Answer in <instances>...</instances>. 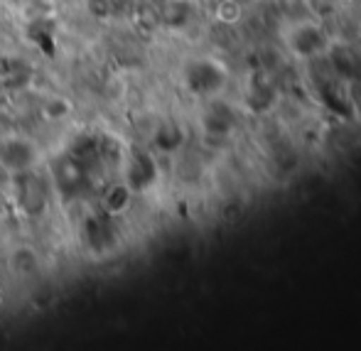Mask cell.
Masks as SVG:
<instances>
[{
	"instance_id": "52a82bcc",
	"label": "cell",
	"mask_w": 361,
	"mask_h": 351,
	"mask_svg": "<svg viewBox=\"0 0 361 351\" xmlns=\"http://www.w3.org/2000/svg\"><path fill=\"white\" fill-rule=\"evenodd\" d=\"M241 13H243V5L238 3V0H221L216 8L219 20H221V23H228V25L236 23V20L241 18Z\"/></svg>"
},
{
	"instance_id": "5b68a950",
	"label": "cell",
	"mask_w": 361,
	"mask_h": 351,
	"mask_svg": "<svg viewBox=\"0 0 361 351\" xmlns=\"http://www.w3.org/2000/svg\"><path fill=\"white\" fill-rule=\"evenodd\" d=\"M152 180H155V162H152L147 155H140L138 160L130 165L128 182L133 187H140V190H145V187H150Z\"/></svg>"
},
{
	"instance_id": "277c9868",
	"label": "cell",
	"mask_w": 361,
	"mask_h": 351,
	"mask_svg": "<svg viewBox=\"0 0 361 351\" xmlns=\"http://www.w3.org/2000/svg\"><path fill=\"white\" fill-rule=\"evenodd\" d=\"M276 104H278V91L273 89L271 84H266V81H258V84H253L251 89H248L246 106L253 113H258V116L268 113Z\"/></svg>"
},
{
	"instance_id": "6da1fadb",
	"label": "cell",
	"mask_w": 361,
	"mask_h": 351,
	"mask_svg": "<svg viewBox=\"0 0 361 351\" xmlns=\"http://www.w3.org/2000/svg\"><path fill=\"white\" fill-rule=\"evenodd\" d=\"M286 42L290 52L300 59H314L322 57L329 47V37L319 25L307 23V20H298V23H290Z\"/></svg>"
},
{
	"instance_id": "3957f363",
	"label": "cell",
	"mask_w": 361,
	"mask_h": 351,
	"mask_svg": "<svg viewBox=\"0 0 361 351\" xmlns=\"http://www.w3.org/2000/svg\"><path fill=\"white\" fill-rule=\"evenodd\" d=\"M202 125H204L207 135H212V138H226L238 125V113L226 101H212L207 106L204 116H202Z\"/></svg>"
},
{
	"instance_id": "8992f818",
	"label": "cell",
	"mask_w": 361,
	"mask_h": 351,
	"mask_svg": "<svg viewBox=\"0 0 361 351\" xmlns=\"http://www.w3.org/2000/svg\"><path fill=\"white\" fill-rule=\"evenodd\" d=\"M155 142H157V147H160V150L172 152V150H177V147H180L182 142H185V133L180 130V125H175V123H162L160 128H157Z\"/></svg>"
},
{
	"instance_id": "7a4b0ae2",
	"label": "cell",
	"mask_w": 361,
	"mask_h": 351,
	"mask_svg": "<svg viewBox=\"0 0 361 351\" xmlns=\"http://www.w3.org/2000/svg\"><path fill=\"white\" fill-rule=\"evenodd\" d=\"M185 84H187V89L197 96H214L224 89V84H226V71L216 62L197 59V62L187 64Z\"/></svg>"
}]
</instances>
